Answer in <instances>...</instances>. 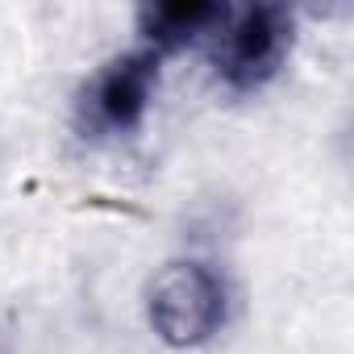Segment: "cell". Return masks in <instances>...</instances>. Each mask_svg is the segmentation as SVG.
<instances>
[{"mask_svg": "<svg viewBox=\"0 0 354 354\" xmlns=\"http://www.w3.org/2000/svg\"><path fill=\"white\" fill-rule=\"evenodd\" d=\"M296 21L283 5H250L238 13H225L217 30V75L234 92L263 88L292 50Z\"/></svg>", "mask_w": 354, "mask_h": 354, "instance_id": "cell-1", "label": "cell"}, {"mask_svg": "<svg viewBox=\"0 0 354 354\" xmlns=\"http://www.w3.org/2000/svg\"><path fill=\"white\" fill-rule=\"evenodd\" d=\"M225 283L205 263H171L150 283L154 333L171 346H201L225 325Z\"/></svg>", "mask_w": 354, "mask_h": 354, "instance_id": "cell-2", "label": "cell"}, {"mask_svg": "<svg viewBox=\"0 0 354 354\" xmlns=\"http://www.w3.org/2000/svg\"><path fill=\"white\" fill-rule=\"evenodd\" d=\"M158 84V55L133 50L113 59L84 92V117L96 133H129L142 125Z\"/></svg>", "mask_w": 354, "mask_h": 354, "instance_id": "cell-3", "label": "cell"}, {"mask_svg": "<svg viewBox=\"0 0 354 354\" xmlns=\"http://www.w3.org/2000/svg\"><path fill=\"white\" fill-rule=\"evenodd\" d=\"M225 5H150L138 13L146 50L162 55V50H180L205 34H217L225 21Z\"/></svg>", "mask_w": 354, "mask_h": 354, "instance_id": "cell-4", "label": "cell"}]
</instances>
